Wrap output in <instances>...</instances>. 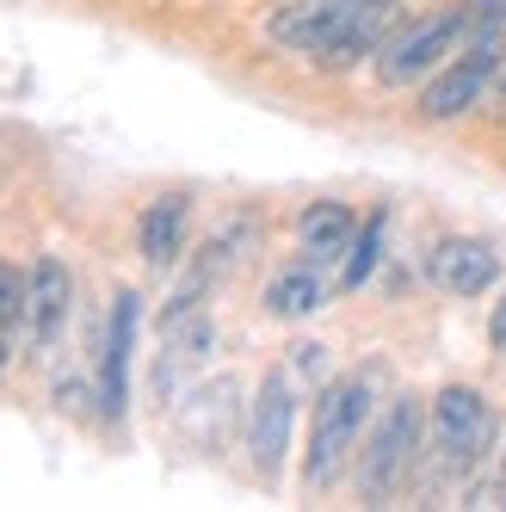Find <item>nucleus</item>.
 Segmentation results:
<instances>
[{
  "mask_svg": "<svg viewBox=\"0 0 506 512\" xmlns=\"http://www.w3.org/2000/svg\"><path fill=\"white\" fill-rule=\"evenodd\" d=\"M402 25L395 7H365V0H284L266 13L260 38L284 56H303L315 68H358L383 50V38Z\"/></svg>",
  "mask_w": 506,
  "mask_h": 512,
  "instance_id": "obj_1",
  "label": "nucleus"
},
{
  "mask_svg": "<svg viewBox=\"0 0 506 512\" xmlns=\"http://www.w3.org/2000/svg\"><path fill=\"white\" fill-rule=\"evenodd\" d=\"M377 389H383L377 371H346V377H328L315 389L309 445H303V488L309 494L334 488L340 475L352 469L358 445H365V432L377 420Z\"/></svg>",
  "mask_w": 506,
  "mask_h": 512,
  "instance_id": "obj_2",
  "label": "nucleus"
},
{
  "mask_svg": "<svg viewBox=\"0 0 506 512\" xmlns=\"http://www.w3.org/2000/svg\"><path fill=\"white\" fill-rule=\"evenodd\" d=\"M469 38H476V13H469V0H445L439 13L408 19V25L389 31L383 50L371 56V75H377V87H389V93L426 87Z\"/></svg>",
  "mask_w": 506,
  "mask_h": 512,
  "instance_id": "obj_3",
  "label": "nucleus"
},
{
  "mask_svg": "<svg viewBox=\"0 0 506 512\" xmlns=\"http://www.w3.org/2000/svg\"><path fill=\"white\" fill-rule=\"evenodd\" d=\"M420 451H426V408H420V395L402 389V395L383 401V414L371 420L365 445H358V457H352V488H358V500H371V506L389 500L414 475Z\"/></svg>",
  "mask_w": 506,
  "mask_h": 512,
  "instance_id": "obj_4",
  "label": "nucleus"
},
{
  "mask_svg": "<svg viewBox=\"0 0 506 512\" xmlns=\"http://www.w3.org/2000/svg\"><path fill=\"white\" fill-rule=\"evenodd\" d=\"M500 68H506V31H476V38H469V44L439 68V75L414 93V118L432 124V130L463 124L469 112H482V105H488Z\"/></svg>",
  "mask_w": 506,
  "mask_h": 512,
  "instance_id": "obj_5",
  "label": "nucleus"
},
{
  "mask_svg": "<svg viewBox=\"0 0 506 512\" xmlns=\"http://www.w3.org/2000/svg\"><path fill=\"white\" fill-rule=\"evenodd\" d=\"M494 438H500V420H494V401L482 389L445 383L439 395H432V408H426V451H432L439 469L469 475L494 451Z\"/></svg>",
  "mask_w": 506,
  "mask_h": 512,
  "instance_id": "obj_6",
  "label": "nucleus"
},
{
  "mask_svg": "<svg viewBox=\"0 0 506 512\" xmlns=\"http://www.w3.org/2000/svg\"><path fill=\"white\" fill-rule=\"evenodd\" d=\"M297 377L291 371H272L260 383V395H253L247 408V463L260 482H278L284 463H291V432H297Z\"/></svg>",
  "mask_w": 506,
  "mask_h": 512,
  "instance_id": "obj_7",
  "label": "nucleus"
},
{
  "mask_svg": "<svg viewBox=\"0 0 506 512\" xmlns=\"http://www.w3.org/2000/svg\"><path fill=\"white\" fill-rule=\"evenodd\" d=\"M216 352V321L204 315V303H179L161 315V352H155V389L173 401V389H186Z\"/></svg>",
  "mask_w": 506,
  "mask_h": 512,
  "instance_id": "obj_8",
  "label": "nucleus"
},
{
  "mask_svg": "<svg viewBox=\"0 0 506 512\" xmlns=\"http://www.w3.org/2000/svg\"><path fill=\"white\" fill-rule=\"evenodd\" d=\"M136 327H142V297L136 290H118L112 315H105V346H99V414L105 426H118L130 414V358H136Z\"/></svg>",
  "mask_w": 506,
  "mask_h": 512,
  "instance_id": "obj_9",
  "label": "nucleus"
},
{
  "mask_svg": "<svg viewBox=\"0 0 506 512\" xmlns=\"http://www.w3.org/2000/svg\"><path fill=\"white\" fill-rule=\"evenodd\" d=\"M420 272H426V284L439 290V297L476 303V297H488V290L500 284V253L488 241H476V235H445V241L426 247Z\"/></svg>",
  "mask_w": 506,
  "mask_h": 512,
  "instance_id": "obj_10",
  "label": "nucleus"
},
{
  "mask_svg": "<svg viewBox=\"0 0 506 512\" xmlns=\"http://www.w3.org/2000/svg\"><path fill=\"white\" fill-rule=\"evenodd\" d=\"M75 315V272L56 253L25 266V352H50Z\"/></svg>",
  "mask_w": 506,
  "mask_h": 512,
  "instance_id": "obj_11",
  "label": "nucleus"
},
{
  "mask_svg": "<svg viewBox=\"0 0 506 512\" xmlns=\"http://www.w3.org/2000/svg\"><path fill=\"white\" fill-rule=\"evenodd\" d=\"M186 241H192V198L186 192H161L155 204H142V216H136V253L155 272H173L179 260H186Z\"/></svg>",
  "mask_w": 506,
  "mask_h": 512,
  "instance_id": "obj_12",
  "label": "nucleus"
},
{
  "mask_svg": "<svg viewBox=\"0 0 506 512\" xmlns=\"http://www.w3.org/2000/svg\"><path fill=\"white\" fill-rule=\"evenodd\" d=\"M328 303H334V284H328V266H315V260H297V266L272 272L266 290H260V309L272 321H315Z\"/></svg>",
  "mask_w": 506,
  "mask_h": 512,
  "instance_id": "obj_13",
  "label": "nucleus"
},
{
  "mask_svg": "<svg viewBox=\"0 0 506 512\" xmlns=\"http://www.w3.org/2000/svg\"><path fill=\"white\" fill-rule=\"evenodd\" d=\"M358 235V216L340 204V198H321V204H303L297 216V253L315 266H340L346 260V247Z\"/></svg>",
  "mask_w": 506,
  "mask_h": 512,
  "instance_id": "obj_14",
  "label": "nucleus"
},
{
  "mask_svg": "<svg viewBox=\"0 0 506 512\" xmlns=\"http://www.w3.org/2000/svg\"><path fill=\"white\" fill-rule=\"evenodd\" d=\"M383 241H389V210H377V216H365V223H358L346 260H340V290H365V284H371V272H377V260H383Z\"/></svg>",
  "mask_w": 506,
  "mask_h": 512,
  "instance_id": "obj_15",
  "label": "nucleus"
},
{
  "mask_svg": "<svg viewBox=\"0 0 506 512\" xmlns=\"http://www.w3.org/2000/svg\"><path fill=\"white\" fill-rule=\"evenodd\" d=\"M25 352V272L0 260V371Z\"/></svg>",
  "mask_w": 506,
  "mask_h": 512,
  "instance_id": "obj_16",
  "label": "nucleus"
},
{
  "mask_svg": "<svg viewBox=\"0 0 506 512\" xmlns=\"http://www.w3.org/2000/svg\"><path fill=\"white\" fill-rule=\"evenodd\" d=\"M291 377L297 383H328V346H291Z\"/></svg>",
  "mask_w": 506,
  "mask_h": 512,
  "instance_id": "obj_17",
  "label": "nucleus"
},
{
  "mask_svg": "<svg viewBox=\"0 0 506 512\" xmlns=\"http://www.w3.org/2000/svg\"><path fill=\"white\" fill-rule=\"evenodd\" d=\"M488 346L506 352V290H500V303H494V315H488Z\"/></svg>",
  "mask_w": 506,
  "mask_h": 512,
  "instance_id": "obj_18",
  "label": "nucleus"
},
{
  "mask_svg": "<svg viewBox=\"0 0 506 512\" xmlns=\"http://www.w3.org/2000/svg\"><path fill=\"white\" fill-rule=\"evenodd\" d=\"M365 7H402V0H365Z\"/></svg>",
  "mask_w": 506,
  "mask_h": 512,
  "instance_id": "obj_19",
  "label": "nucleus"
},
{
  "mask_svg": "<svg viewBox=\"0 0 506 512\" xmlns=\"http://www.w3.org/2000/svg\"><path fill=\"white\" fill-rule=\"evenodd\" d=\"M500 494H506V451H500Z\"/></svg>",
  "mask_w": 506,
  "mask_h": 512,
  "instance_id": "obj_20",
  "label": "nucleus"
}]
</instances>
